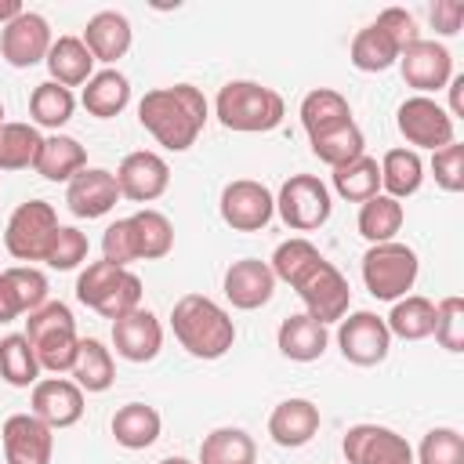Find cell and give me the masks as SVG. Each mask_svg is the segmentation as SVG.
I'll list each match as a JSON object with an SVG mask.
<instances>
[{
    "mask_svg": "<svg viewBox=\"0 0 464 464\" xmlns=\"http://www.w3.org/2000/svg\"><path fill=\"white\" fill-rule=\"evenodd\" d=\"M417 272H420L417 250L406 246V243H399V239L373 243L362 254V283H366V290L377 301H399V297H406V290H413V283H417Z\"/></svg>",
    "mask_w": 464,
    "mask_h": 464,
    "instance_id": "obj_6",
    "label": "cell"
},
{
    "mask_svg": "<svg viewBox=\"0 0 464 464\" xmlns=\"http://www.w3.org/2000/svg\"><path fill=\"white\" fill-rule=\"evenodd\" d=\"M214 116L225 130L236 134H265L276 130L286 116V102L279 91L257 80H228L214 98Z\"/></svg>",
    "mask_w": 464,
    "mask_h": 464,
    "instance_id": "obj_3",
    "label": "cell"
},
{
    "mask_svg": "<svg viewBox=\"0 0 464 464\" xmlns=\"http://www.w3.org/2000/svg\"><path fill=\"white\" fill-rule=\"evenodd\" d=\"M72 109H76V98L69 87L54 83V80H44L33 87L29 94V116H33V127H47V130H62L69 120H72Z\"/></svg>",
    "mask_w": 464,
    "mask_h": 464,
    "instance_id": "obj_35",
    "label": "cell"
},
{
    "mask_svg": "<svg viewBox=\"0 0 464 464\" xmlns=\"http://www.w3.org/2000/svg\"><path fill=\"white\" fill-rule=\"evenodd\" d=\"M428 18H431L439 36H457L464 25V4L460 0H435L428 7Z\"/></svg>",
    "mask_w": 464,
    "mask_h": 464,
    "instance_id": "obj_50",
    "label": "cell"
},
{
    "mask_svg": "<svg viewBox=\"0 0 464 464\" xmlns=\"http://www.w3.org/2000/svg\"><path fill=\"white\" fill-rule=\"evenodd\" d=\"M44 134L33 123H4L0 127V170H25L36 163Z\"/></svg>",
    "mask_w": 464,
    "mask_h": 464,
    "instance_id": "obj_41",
    "label": "cell"
},
{
    "mask_svg": "<svg viewBox=\"0 0 464 464\" xmlns=\"http://www.w3.org/2000/svg\"><path fill=\"white\" fill-rule=\"evenodd\" d=\"M337 348L352 366H377L392 352V334L377 312H352L337 323Z\"/></svg>",
    "mask_w": 464,
    "mask_h": 464,
    "instance_id": "obj_12",
    "label": "cell"
},
{
    "mask_svg": "<svg viewBox=\"0 0 464 464\" xmlns=\"http://www.w3.org/2000/svg\"><path fill=\"white\" fill-rule=\"evenodd\" d=\"M399 72L406 80V87H413L417 94H435V91H446V83L453 80V54L446 44L439 40H417L410 44L402 54H399Z\"/></svg>",
    "mask_w": 464,
    "mask_h": 464,
    "instance_id": "obj_14",
    "label": "cell"
},
{
    "mask_svg": "<svg viewBox=\"0 0 464 464\" xmlns=\"http://www.w3.org/2000/svg\"><path fill=\"white\" fill-rule=\"evenodd\" d=\"M334 192H337L341 199H348V203H366V199H373V196L381 192V167H377V160L362 152L359 160L337 167V170H334Z\"/></svg>",
    "mask_w": 464,
    "mask_h": 464,
    "instance_id": "obj_39",
    "label": "cell"
},
{
    "mask_svg": "<svg viewBox=\"0 0 464 464\" xmlns=\"http://www.w3.org/2000/svg\"><path fill=\"white\" fill-rule=\"evenodd\" d=\"M276 214L283 218L286 228L294 232H315L330 221L334 214V196L326 188V181H319L315 174H290L279 185L276 196Z\"/></svg>",
    "mask_w": 464,
    "mask_h": 464,
    "instance_id": "obj_8",
    "label": "cell"
},
{
    "mask_svg": "<svg viewBox=\"0 0 464 464\" xmlns=\"http://www.w3.org/2000/svg\"><path fill=\"white\" fill-rule=\"evenodd\" d=\"M112 348L127 362H152L163 348V326L149 308H134L112 319Z\"/></svg>",
    "mask_w": 464,
    "mask_h": 464,
    "instance_id": "obj_20",
    "label": "cell"
},
{
    "mask_svg": "<svg viewBox=\"0 0 464 464\" xmlns=\"http://www.w3.org/2000/svg\"><path fill=\"white\" fill-rule=\"evenodd\" d=\"M221 290H225V297H228L232 308L254 312V308H261V304L272 301V294H276V276H272L268 261H261V257H239V261H232V265L225 268Z\"/></svg>",
    "mask_w": 464,
    "mask_h": 464,
    "instance_id": "obj_18",
    "label": "cell"
},
{
    "mask_svg": "<svg viewBox=\"0 0 464 464\" xmlns=\"http://www.w3.org/2000/svg\"><path fill=\"white\" fill-rule=\"evenodd\" d=\"M413 464H464V435L457 428H431L420 446Z\"/></svg>",
    "mask_w": 464,
    "mask_h": 464,
    "instance_id": "obj_45",
    "label": "cell"
},
{
    "mask_svg": "<svg viewBox=\"0 0 464 464\" xmlns=\"http://www.w3.org/2000/svg\"><path fill=\"white\" fill-rule=\"evenodd\" d=\"M0 377L11 388H33L40 381V362L25 334H7L0 337Z\"/></svg>",
    "mask_w": 464,
    "mask_h": 464,
    "instance_id": "obj_40",
    "label": "cell"
},
{
    "mask_svg": "<svg viewBox=\"0 0 464 464\" xmlns=\"http://www.w3.org/2000/svg\"><path fill=\"white\" fill-rule=\"evenodd\" d=\"M22 312H18V304H14V294H11V286H7V279L0 276V323H14Z\"/></svg>",
    "mask_w": 464,
    "mask_h": 464,
    "instance_id": "obj_52",
    "label": "cell"
},
{
    "mask_svg": "<svg viewBox=\"0 0 464 464\" xmlns=\"http://www.w3.org/2000/svg\"><path fill=\"white\" fill-rule=\"evenodd\" d=\"M395 47H399V54L410 47V44H417L420 40V29H417V18L406 11V7H384L381 14H377V22H373Z\"/></svg>",
    "mask_w": 464,
    "mask_h": 464,
    "instance_id": "obj_48",
    "label": "cell"
},
{
    "mask_svg": "<svg viewBox=\"0 0 464 464\" xmlns=\"http://www.w3.org/2000/svg\"><path fill=\"white\" fill-rule=\"evenodd\" d=\"M170 330L178 337V344L192 355V359H221L232 344H236V323L232 315L203 297V294H185L174 301L170 308Z\"/></svg>",
    "mask_w": 464,
    "mask_h": 464,
    "instance_id": "obj_2",
    "label": "cell"
},
{
    "mask_svg": "<svg viewBox=\"0 0 464 464\" xmlns=\"http://www.w3.org/2000/svg\"><path fill=\"white\" fill-rule=\"evenodd\" d=\"M402 221H406L402 203H399V199H392V196H384V192H377L373 199L359 203L355 228H359V236L373 246V243H388V239H395V236H399V228H402Z\"/></svg>",
    "mask_w": 464,
    "mask_h": 464,
    "instance_id": "obj_33",
    "label": "cell"
},
{
    "mask_svg": "<svg viewBox=\"0 0 464 464\" xmlns=\"http://www.w3.org/2000/svg\"><path fill=\"white\" fill-rule=\"evenodd\" d=\"M22 11H25V7H22V0H0V29H4L7 22H14Z\"/></svg>",
    "mask_w": 464,
    "mask_h": 464,
    "instance_id": "obj_53",
    "label": "cell"
},
{
    "mask_svg": "<svg viewBox=\"0 0 464 464\" xmlns=\"http://www.w3.org/2000/svg\"><path fill=\"white\" fill-rule=\"evenodd\" d=\"M319 257H323V254H319V246H315V243H308L304 236H290V239H283V243L272 250L268 268H272L276 283L283 279V283H290V286H294V279H297L304 268H312Z\"/></svg>",
    "mask_w": 464,
    "mask_h": 464,
    "instance_id": "obj_42",
    "label": "cell"
},
{
    "mask_svg": "<svg viewBox=\"0 0 464 464\" xmlns=\"http://www.w3.org/2000/svg\"><path fill=\"white\" fill-rule=\"evenodd\" d=\"M58 232V214L47 199H29L22 203L4 228V246L14 261H44L51 236Z\"/></svg>",
    "mask_w": 464,
    "mask_h": 464,
    "instance_id": "obj_9",
    "label": "cell"
},
{
    "mask_svg": "<svg viewBox=\"0 0 464 464\" xmlns=\"http://www.w3.org/2000/svg\"><path fill=\"white\" fill-rule=\"evenodd\" d=\"M446 91H450V120H457V116H464V76H457L453 72V80L446 83Z\"/></svg>",
    "mask_w": 464,
    "mask_h": 464,
    "instance_id": "obj_51",
    "label": "cell"
},
{
    "mask_svg": "<svg viewBox=\"0 0 464 464\" xmlns=\"http://www.w3.org/2000/svg\"><path fill=\"white\" fill-rule=\"evenodd\" d=\"M384 326H388L392 337L424 341V337H431V330H435V301H428V297H420V294H406V297L392 301V312H388Z\"/></svg>",
    "mask_w": 464,
    "mask_h": 464,
    "instance_id": "obj_34",
    "label": "cell"
},
{
    "mask_svg": "<svg viewBox=\"0 0 464 464\" xmlns=\"http://www.w3.org/2000/svg\"><path fill=\"white\" fill-rule=\"evenodd\" d=\"M83 109L98 120H112L130 105V80L120 69H102L83 83Z\"/></svg>",
    "mask_w": 464,
    "mask_h": 464,
    "instance_id": "obj_28",
    "label": "cell"
},
{
    "mask_svg": "<svg viewBox=\"0 0 464 464\" xmlns=\"http://www.w3.org/2000/svg\"><path fill=\"white\" fill-rule=\"evenodd\" d=\"M294 290L304 304V315H312L315 323L330 326V323H341L348 315V304H352V286L348 279L341 276V268L326 257H319L312 268H304L297 279H294Z\"/></svg>",
    "mask_w": 464,
    "mask_h": 464,
    "instance_id": "obj_7",
    "label": "cell"
},
{
    "mask_svg": "<svg viewBox=\"0 0 464 464\" xmlns=\"http://www.w3.org/2000/svg\"><path fill=\"white\" fill-rule=\"evenodd\" d=\"M76 297L91 312H98L105 319H120V315L141 308V279L130 268L109 265V261H91L76 279Z\"/></svg>",
    "mask_w": 464,
    "mask_h": 464,
    "instance_id": "obj_5",
    "label": "cell"
},
{
    "mask_svg": "<svg viewBox=\"0 0 464 464\" xmlns=\"http://www.w3.org/2000/svg\"><path fill=\"white\" fill-rule=\"evenodd\" d=\"M130 225V236H134V254L138 261H160L174 250V225L167 214L152 210V207H141L127 218Z\"/></svg>",
    "mask_w": 464,
    "mask_h": 464,
    "instance_id": "obj_29",
    "label": "cell"
},
{
    "mask_svg": "<svg viewBox=\"0 0 464 464\" xmlns=\"http://www.w3.org/2000/svg\"><path fill=\"white\" fill-rule=\"evenodd\" d=\"M160 464H192V460H188V457H163Z\"/></svg>",
    "mask_w": 464,
    "mask_h": 464,
    "instance_id": "obj_54",
    "label": "cell"
},
{
    "mask_svg": "<svg viewBox=\"0 0 464 464\" xmlns=\"http://www.w3.org/2000/svg\"><path fill=\"white\" fill-rule=\"evenodd\" d=\"M210 116V105L199 87L192 83H170L156 87L138 102V123L156 138V145L170 152H185L196 145Z\"/></svg>",
    "mask_w": 464,
    "mask_h": 464,
    "instance_id": "obj_1",
    "label": "cell"
},
{
    "mask_svg": "<svg viewBox=\"0 0 464 464\" xmlns=\"http://www.w3.org/2000/svg\"><path fill=\"white\" fill-rule=\"evenodd\" d=\"M80 40L87 44L94 62H105L112 69V62H120L130 51L134 29H130V18L123 11H98V14L87 18V29H83Z\"/></svg>",
    "mask_w": 464,
    "mask_h": 464,
    "instance_id": "obj_23",
    "label": "cell"
},
{
    "mask_svg": "<svg viewBox=\"0 0 464 464\" xmlns=\"http://www.w3.org/2000/svg\"><path fill=\"white\" fill-rule=\"evenodd\" d=\"M431 174L435 185L446 192H464V145L453 141L439 152H431Z\"/></svg>",
    "mask_w": 464,
    "mask_h": 464,
    "instance_id": "obj_47",
    "label": "cell"
},
{
    "mask_svg": "<svg viewBox=\"0 0 464 464\" xmlns=\"http://www.w3.org/2000/svg\"><path fill=\"white\" fill-rule=\"evenodd\" d=\"M276 344L290 362H315V359H323V352L330 344V334H326L323 323H315L312 315L297 312V315H286L279 323Z\"/></svg>",
    "mask_w": 464,
    "mask_h": 464,
    "instance_id": "obj_24",
    "label": "cell"
},
{
    "mask_svg": "<svg viewBox=\"0 0 464 464\" xmlns=\"http://www.w3.org/2000/svg\"><path fill=\"white\" fill-rule=\"evenodd\" d=\"M218 210L232 232H261L276 218V196L254 178H236L221 188Z\"/></svg>",
    "mask_w": 464,
    "mask_h": 464,
    "instance_id": "obj_11",
    "label": "cell"
},
{
    "mask_svg": "<svg viewBox=\"0 0 464 464\" xmlns=\"http://www.w3.org/2000/svg\"><path fill=\"white\" fill-rule=\"evenodd\" d=\"M160 428H163V417L149 402H123L112 413V424H109L112 439L123 450H149L160 439Z\"/></svg>",
    "mask_w": 464,
    "mask_h": 464,
    "instance_id": "obj_25",
    "label": "cell"
},
{
    "mask_svg": "<svg viewBox=\"0 0 464 464\" xmlns=\"http://www.w3.org/2000/svg\"><path fill=\"white\" fill-rule=\"evenodd\" d=\"M51 44H54L51 25L36 11H22L14 22H7L0 29V54L14 69H33L36 62H44L47 51H51Z\"/></svg>",
    "mask_w": 464,
    "mask_h": 464,
    "instance_id": "obj_16",
    "label": "cell"
},
{
    "mask_svg": "<svg viewBox=\"0 0 464 464\" xmlns=\"http://www.w3.org/2000/svg\"><path fill=\"white\" fill-rule=\"evenodd\" d=\"M116 185H120V199H130V203H152L167 192L170 185V167L160 152L152 149H138V152H127L116 167Z\"/></svg>",
    "mask_w": 464,
    "mask_h": 464,
    "instance_id": "obj_15",
    "label": "cell"
},
{
    "mask_svg": "<svg viewBox=\"0 0 464 464\" xmlns=\"http://www.w3.org/2000/svg\"><path fill=\"white\" fill-rule=\"evenodd\" d=\"M25 341L36 352L40 370L47 373H69L80 352V334H76V319L72 308L65 301H47L36 312H29L25 319Z\"/></svg>",
    "mask_w": 464,
    "mask_h": 464,
    "instance_id": "obj_4",
    "label": "cell"
},
{
    "mask_svg": "<svg viewBox=\"0 0 464 464\" xmlns=\"http://www.w3.org/2000/svg\"><path fill=\"white\" fill-rule=\"evenodd\" d=\"M87 167V149L76 141V138H69V134H51V138H44V145H40V152H36V163H33V170L44 178V181H72L80 170Z\"/></svg>",
    "mask_w": 464,
    "mask_h": 464,
    "instance_id": "obj_26",
    "label": "cell"
},
{
    "mask_svg": "<svg viewBox=\"0 0 464 464\" xmlns=\"http://www.w3.org/2000/svg\"><path fill=\"white\" fill-rule=\"evenodd\" d=\"M87 250H91V243L76 225H58V232L47 243L44 261L51 268H58V272H69V268H80L87 261Z\"/></svg>",
    "mask_w": 464,
    "mask_h": 464,
    "instance_id": "obj_44",
    "label": "cell"
},
{
    "mask_svg": "<svg viewBox=\"0 0 464 464\" xmlns=\"http://www.w3.org/2000/svg\"><path fill=\"white\" fill-rule=\"evenodd\" d=\"M297 116H301L304 134L315 138V134H323V130H330V127L348 123V120H352V105H348V98H344L341 91H334V87H315V91H308V94L301 98Z\"/></svg>",
    "mask_w": 464,
    "mask_h": 464,
    "instance_id": "obj_30",
    "label": "cell"
},
{
    "mask_svg": "<svg viewBox=\"0 0 464 464\" xmlns=\"http://www.w3.org/2000/svg\"><path fill=\"white\" fill-rule=\"evenodd\" d=\"M4 279H7V286H11V294H14V304H18V312L22 315H29V312H36L40 304H47V276L40 272V268H33V265H11V268H4L0 272Z\"/></svg>",
    "mask_w": 464,
    "mask_h": 464,
    "instance_id": "obj_43",
    "label": "cell"
},
{
    "mask_svg": "<svg viewBox=\"0 0 464 464\" xmlns=\"http://www.w3.org/2000/svg\"><path fill=\"white\" fill-rule=\"evenodd\" d=\"M257 446L243 428H214L199 442V460L196 464H254Z\"/></svg>",
    "mask_w": 464,
    "mask_h": 464,
    "instance_id": "obj_37",
    "label": "cell"
},
{
    "mask_svg": "<svg viewBox=\"0 0 464 464\" xmlns=\"http://www.w3.org/2000/svg\"><path fill=\"white\" fill-rule=\"evenodd\" d=\"M395 127H399V134L410 141L413 152H417V149L439 152V149H446V145L457 141V138H453V120H450V112H446L435 98H428V94L406 98V102L399 105V112H395Z\"/></svg>",
    "mask_w": 464,
    "mask_h": 464,
    "instance_id": "obj_10",
    "label": "cell"
},
{
    "mask_svg": "<svg viewBox=\"0 0 464 464\" xmlns=\"http://www.w3.org/2000/svg\"><path fill=\"white\" fill-rule=\"evenodd\" d=\"M377 167H381V188H384V196H392L399 203L406 196H413L420 188V181H424V160L413 149H388Z\"/></svg>",
    "mask_w": 464,
    "mask_h": 464,
    "instance_id": "obj_32",
    "label": "cell"
},
{
    "mask_svg": "<svg viewBox=\"0 0 464 464\" xmlns=\"http://www.w3.org/2000/svg\"><path fill=\"white\" fill-rule=\"evenodd\" d=\"M33 410L51 431H62V428H72L80 417H83V388L69 377H44L33 384Z\"/></svg>",
    "mask_w": 464,
    "mask_h": 464,
    "instance_id": "obj_19",
    "label": "cell"
},
{
    "mask_svg": "<svg viewBox=\"0 0 464 464\" xmlns=\"http://www.w3.org/2000/svg\"><path fill=\"white\" fill-rule=\"evenodd\" d=\"M72 381L91 392V395H102L112 388L116 381V362H112V352L98 341V337H80V352H76V362H72Z\"/></svg>",
    "mask_w": 464,
    "mask_h": 464,
    "instance_id": "obj_31",
    "label": "cell"
},
{
    "mask_svg": "<svg viewBox=\"0 0 464 464\" xmlns=\"http://www.w3.org/2000/svg\"><path fill=\"white\" fill-rule=\"evenodd\" d=\"M348 58H352V65H355L359 72H384V69H392V65L399 62V47L370 22V25H362V29L352 36Z\"/></svg>",
    "mask_w": 464,
    "mask_h": 464,
    "instance_id": "obj_38",
    "label": "cell"
},
{
    "mask_svg": "<svg viewBox=\"0 0 464 464\" xmlns=\"http://www.w3.org/2000/svg\"><path fill=\"white\" fill-rule=\"evenodd\" d=\"M435 341L446 352H464V297L450 294L442 301H435Z\"/></svg>",
    "mask_w": 464,
    "mask_h": 464,
    "instance_id": "obj_46",
    "label": "cell"
},
{
    "mask_svg": "<svg viewBox=\"0 0 464 464\" xmlns=\"http://www.w3.org/2000/svg\"><path fill=\"white\" fill-rule=\"evenodd\" d=\"M344 464H413V446L384 424H352L341 439Z\"/></svg>",
    "mask_w": 464,
    "mask_h": 464,
    "instance_id": "obj_13",
    "label": "cell"
},
{
    "mask_svg": "<svg viewBox=\"0 0 464 464\" xmlns=\"http://www.w3.org/2000/svg\"><path fill=\"white\" fill-rule=\"evenodd\" d=\"M102 261L120 265V268H127V265L138 261V254H134V236H130L127 218H120V221H112V225L105 228V236H102Z\"/></svg>",
    "mask_w": 464,
    "mask_h": 464,
    "instance_id": "obj_49",
    "label": "cell"
},
{
    "mask_svg": "<svg viewBox=\"0 0 464 464\" xmlns=\"http://www.w3.org/2000/svg\"><path fill=\"white\" fill-rule=\"evenodd\" d=\"M0 442L7 464H51L54 457V431L36 413H11L0 428Z\"/></svg>",
    "mask_w": 464,
    "mask_h": 464,
    "instance_id": "obj_17",
    "label": "cell"
},
{
    "mask_svg": "<svg viewBox=\"0 0 464 464\" xmlns=\"http://www.w3.org/2000/svg\"><path fill=\"white\" fill-rule=\"evenodd\" d=\"M44 65H47L51 80L62 83V87H83L94 76V58H91V51L80 36H58L51 44Z\"/></svg>",
    "mask_w": 464,
    "mask_h": 464,
    "instance_id": "obj_27",
    "label": "cell"
},
{
    "mask_svg": "<svg viewBox=\"0 0 464 464\" xmlns=\"http://www.w3.org/2000/svg\"><path fill=\"white\" fill-rule=\"evenodd\" d=\"M65 203L76 218H105L120 203V185L116 174L105 167H83L69 185H65Z\"/></svg>",
    "mask_w": 464,
    "mask_h": 464,
    "instance_id": "obj_21",
    "label": "cell"
},
{
    "mask_svg": "<svg viewBox=\"0 0 464 464\" xmlns=\"http://www.w3.org/2000/svg\"><path fill=\"white\" fill-rule=\"evenodd\" d=\"M308 141H312V156L319 163L334 167V170L344 167V163H352V160H359L366 152V138H362V130H359L355 120H348L341 127H330V130H323V134H315Z\"/></svg>",
    "mask_w": 464,
    "mask_h": 464,
    "instance_id": "obj_36",
    "label": "cell"
},
{
    "mask_svg": "<svg viewBox=\"0 0 464 464\" xmlns=\"http://www.w3.org/2000/svg\"><path fill=\"white\" fill-rule=\"evenodd\" d=\"M4 123H7V120H4V105H0V127H4Z\"/></svg>",
    "mask_w": 464,
    "mask_h": 464,
    "instance_id": "obj_55",
    "label": "cell"
},
{
    "mask_svg": "<svg viewBox=\"0 0 464 464\" xmlns=\"http://www.w3.org/2000/svg\"><path fill=\"white\" fill-rule=\"evenodd\" d=\"M319 424H323V417H319V406L312 399H283L268 413V435L283 450L308 446L319 435Z\"/></svg>",
    "mask_w": 464,
    "mask_h": 464,
    "instance_id": "obj_22",
    "label": "cell"
}]
</instances>
